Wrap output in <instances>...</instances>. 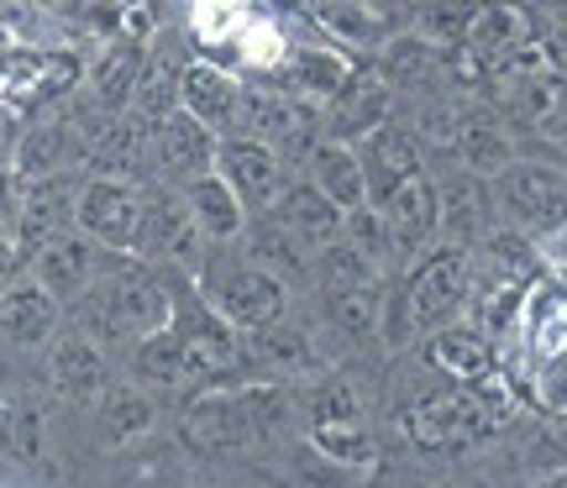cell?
Here are the masks:
<instances>
[{
	"label": "cell",
	"mask_w": 567,
	"mask_h": 488,
	"mask_svg": "<svg viewBox=\"0 0 567 488\" xmlns=\"http://www.w3.org/2000/svg\"><path fill=\"white\" fill-rule=\"evenodd\" d=\"M494 415H499V384H478L473 394L442 388V394H425V399L405 405V430L425 447H442V442L478 436L484 426H494Z\"/></svg>",
	"instance_id": "6da1fadb"
},
{
	"label": "cell",
	"mask_w": 567,
	"mask_h": 488,
	"mask_svg": "<svg viewBox=\"0 0 567 488\" xmlns=\"http://www.w3.org/2000/svg\"><path fill=\"white\" fill-rule=\"evenodd\" d=\"M90 325H95L101 336H137V342H147V336L168 331V294H163L153 279L126 273V279H116V284L95 300Z\"/></svg>",
	"instance_id": "7a4b0ae2"
},
{
	"label": "cell",
	"mask_w": 567,
	"mask_h": 488,
	"mask_svg": "<svg viewBox=\"0 0 567 488\" xmlns=\"http://www.w3.org/2000/svg\"><path fill=\"white\" fill-rule=\"evenodd\" d=\"M467 284H473V268H467V252L463 247H442L431 263L415 273V284H410V321L431 331V325H442L452 310H463L467 300Z\"/></svg>",
	"instance_id": "3957f363"
},
{
	"label": "cell",
	"mask_w": 567,
	"mask_h": 488,
	"mask_svg": "<svg viewBox=\"0 0 567 488\" xmlns=\"http://www.w3.org/2000/svg\"><path fill=\"white\" fill-rule=\"evenodd\" d=\"M499 200L530 231H551V226L567 221V184L551 168H536V163H509L499 174Z\"/></svg>",
	"instance_id": "277c9868"
},
{
	"label": "cell",
	"mask_w": 567,
	"mask_h": 488,
	"mask_svg": "<svg viewBox=\"0 0 567 488\" xmlns=\"http://www.w3.org/2000/svg\"><path fill=\"white\" fill-rule=\"evenodd\" d=\"M74 221L105 247H137V231H142V195L126 189L116 179H101L90 184L74 205Z\"/></svg>",
	"instance_id": "5b68a950"
},
{
	"label": "cell",
	"mask_w": 567,
	"mask_h": 488,
	"mask_svg": "<svg viewBox=\"0 0 567 488\" xmlns=\"http://www.w3.org/2000/svg\"><path fill=\"white\" fill-rule=\"evenodd\" d=\"M184 436H189L195 447H205V451H226V447H247V442H258L243 388H237V394H205V399H195L189 415H184Z\"/></svg>",
	"instance_id": "8992f818"
},
{
	"label": "cell",
	"mask_w": 567,
	"mask_h": 488,
	"mask_svg": "<svg viewBox=\"0 0 567 488\" xmlns=\"http://www.w3.org/2000/svg\"><path fill=\"white\" fill-rule=\"evenodd\" d=\"M216 305H221L226 321L264 331V325H274L284 315V284L264 268H237V273H226L216 284Z\"/></svg>",
	"instance_id": "52a82bcc"
},
{
	"label": "cell",
	"mask_w": 567,
	"mask_h": 488,
	"mask_svg": "<svg viewBox=\"0 0 567 488\" xmlns=\"http://www.w3.org/2000/svg\"><path fill=\"white\" fill-rule=\"evenodd\" d=\"M221 174L226 189L247 205H268L279 195V153L268 143H252V137L221 143Z\"/></svg>",
	"instance_id": "ba28073f"
},
{
	"label": "cell",
	"mask_w": 567,
	"mask_h": 488,
	"mask_svg": "<svg viewBox=\"0 0 567 488\" xmlns=\"http://www.w3.org/2000/svg\"><path fill=\"white\" fill-rule=\"evenodd\" d=\"M179 101H184V116L200 126H221L237 116V105H243V90L226 80L221 69H210V63H189L179 69Z\"/></svg>",
	"instance_id": "9c48e42d"
},
{
	"label": "cell",
	"mask_w": 567,
	"mask_h": 488,
	"mask_svg": "<svg viewBox=\"0 0 567 488\" xmlns=\"http://www.w3.org/2000/svg\"><path fill=\"white\" fill-rule=\"evenodd\" d=\"M137 247H147V252H168V258H189V247H195V221H189L184 195L158 189L153 200H142Z\"/></svg>",
	"instance_id": "30bf717a"
},
{
	"label": "cell",
	"mask_w": 567,
	"mask_h": 488,
	"mask_svg": "<svg viewBox=\"0 0 567 488\" xmlns=\"http://www.w3.org/2000/svg\"><path fill=\"white\" fill-rule=\"evenodd\" d=\"M153 153H158V163L168 168V174H184V179H205V168H210V158H216V147H210V137H205L200 122H189V116H163L158 132H153Z\"/></svg>",
	"instance_id": "8fae6325"
},
{
	"label": "cell",
	"mask_w": 567,
	"mask_h": 488,
	"mask_svg": "<svg viewBox=\"0 0 567 488\" xmlns=\"http://www.w3.org/2000/svg\"><path fill=\"white\" fill-rule=\"evenodd\" d=\"M63 221H69V189H63V179H38L21 189V205H17L21 247L42 252L48 242H59Z\"/></svg>",
	"instance_id": "7c38bea8"
},
{
	"label": "cell",
	"mask_w": 567,
	"mask_h": 488,
	"mask_svg": "<svg viewBox=\"0 0 567 488\" xmlns=\"http://www.w3.org/2000/svg\"><path fill=\"white\" fill-rule=\"evenodd\" d=\"M53 321H59V310H53V294L42 284H11L0 294V331L17 346L48 342V336H53Z\"/></svg>",
	"instance_id": "4fadbf2b"
},
{
	"label": "cell",
	"mask_w": 567,
	"mask_h": 488,
	"mask_svg": "<svg viewBox=\"0 0 567 488\" xmlns=\"http://www.w3.org/2000/svg\"><path fill=\"white\" fill-rule=\"evenodd\" d=\"M279 226L295 237V242H331L337 226H342V210L326 200L316 184H295L279 200Z\"/></svg>",
	"instance_id": "5bb4252c"
},
{
	"label": "cell",
	"mask_w": 567,
	"mask_h": 488,
	"mask_svg": "<svg viewBox=\"0 0 567 488\" xmlns=\"http://www.w3.org/2000/svg\"><path fill=\"white\" fill-rule=\"evenodd\" d=\"M53 384H59L69 399H95L105 388L101 346L84 342V336H59V342H53Z\"/></svg>",
	"instance_id": "9a60e30c"
},
{
	"label": "cell",
	"mask_w": 567,
	"mask_h": 488,
	"mask_svg": "<svg viewBox=\"0 0 567 488\" xmlns=\"http://www.w3.org/2000/svg\"><path fill=\"white\" fill-rule=\"evenodd\" d=\"M389 116V84L363 74L358 84H342L337 95V116H331V132L337 137H373Z\"/></svg>",
	"instance_id": "2e32d148"
},
{
	"label": "cell",
	"mask_w": 567,
	"mask_h": 488,
	"mask_svg": "<svg viewBox=\"0 0 567 488\" xmlns=\"http://www.w3.org/2000/svg\"><path fill=\"white\" fill-rule=\"evenodd\" d=\"M368 174H373V184H379L384 195H394L405 179H415V174H421V153L410 143V132L379 126V132L368 137ZM368 174H363V184H368Z\"/></svg>",
	"instance_id": "e0dca14e"
},
{
	"label": "cell",
	"mask_w": 567,
	"mask_h": 488,
	"mask_svg": "<svg viewBox=\"0 0 567 488\" xmlns=\"http://www.w3.org/2000/svg\"><path fill=\"white\" fill-rule=\"evenodd\" d=\"M310 174H316V189H321L326 200L337 205V210H358L363 205V163L352 158L342 143H321L316 153H310Z\"/></svg>",
	"instance_id": "ac0fdd59"
},
{
	"label": "cell",
	"mask_w": 567,
	"mask_h": 488,
	"mask_svg": "<svg viewBox=\"0 0 567 488\" xmlns=\"http://www.w3.org/2000/svg\"><path fill=\"white\" fill-rule=\"evenodd\" d=\"M389 221H394V242L400 247H421L436 231V189L431 179H405L389 195Z\"/></svg>",
	"instance_id": "d6986e66"
},
{
	"label": "cell",
	"mask_w": 567,
	"mask_h": 488,
	"mask_svg": "<svg viewBox=\"0 0 567 488\" xmlns=\"http://www.w3.org/2000/svg\"><path fill=\"white\" fill-rule=\"evenodd\" d=\"M184 205H189L195 231H205V237H231V231L243 226V200H237L221 179H210V174H205V179H189Z\"/></svg>",
	"instance_id": "ffe728a7"
},
{
	"label": "cell",
	"mask_w": 567,
	"mask_h": 488,
	"mask_svg": "<svg viewBox=\"0 0 567 488\" xmlns=\"http://www.w3.org/2000/svg\"><path fill=\"white\" fill-rule=\"evenodd\" d=\"M247 116V126L258 132V137H300L305 126H310V111L300 105V95H274V90H252V95H243V105H237ZM252 137V143H258Z\"/></svg>",
	"instance_id": "44dd1931"
},
{
	"label": "cell",
	"mask_w": 567,
	"mask_h": 488,
	"mask_svg": "<svg viewBox=\"0 0 567 488\" xmlns=\"http://www.w3.org/2000/svg\"><path fill=\"white\" fill-rule=\"evenodd\" d=\"M90 279V247L80 237H59L38 252V284L48 294H74Z\"/></svg>",
	"instance_id": "7402d4cb"
},
{
	"label": "cell",
	"mask_w": 567,
	"mask_h": 488,
	"mask_svg": "<svg viewBox=\"0 0 567 488\" xmlns=\"http://www.w3.org/2000/svg\"><path fill=\"white\" fill-rule=\"evenodd\" d=\"M452 143L467 158V168H484V174H505L509 168V137L488 116H463L452 126Z\"/></svg>",
	"instance_id": "603a6c76"
},
{
	"label": "cell",
	"mask_w": 567,
	"mask_h": 488,
	"mask_svg": "<svg viewBox=\"0 0 567 488\" xmlns=\"http://www.w3.org/2000/svg\"><path fill=\"white\" fill-rule=\"evenodd\" d=\"M132 101H137V122L174 116V101H179V63L168 59V53H153V63H142Z\"/></svg>",
	"instance_id": "cb8c5ba5"
},
{
	"label": "cell",
	"mask_w": 567,
	"mask_h": 488,
	"mask_svg": "<svg viewBox=\"0 0 567 488\" xmlns=\"http://www.w3.org/2000/svg\"><path fill=\"white\" fill-rule=\"evenodd\" d=\"M142 132H147V122H137V116L111 122L101 137L90 143V163H95V168H105V174H137V168H142V143H147Z\"/></svg>",
	"instance_id": "d4e9b609"
},
{
	"label": "cell",
	"mask_w": 567,
	"mask_h": 488,
	"mask_svg": "<svg viewBox=\"0 0 567 488\" xmlns=\"http://www.w3.org/2000/svg\"><path fill=\"white\" fill-rule=\"evenodd\" d=\"M137 74H142L137 48H116V53H105V59L95 63V74H90L95 105H101V111H122V105L132 101V90H137Z\"/></svg>",
	"instance_id": "484cf974"
},
{
	"label": "cell",
	"mask_w": 567,
	"mask_h": 488,
	"mask_svg": "<svg viewBox=\"0 0 567 488\" xmlns=\"http://www.w3.org/2000/svg\"><path fill=\"white\" fill-rule=\"evenodd\" d=\"M101 430L105 442H137V436H147L153 430V405H147V394H137V388H111L101 399Z\"/></svg>",
	"instance_id": "4316f807"
},
{
	"label": "cell",
	"mask_w": 567,
	"mask_h": 488,
	"mask_svg": "<svg viewBox=\"0 0 567 488\" xmlns=\"http://www.w3.org/2000/svg\"><path fill=\"white\" fill-rule=\"evenodd\" d=\"M137 373H147L153 384H184L189 378V352H184L179 331H158L137 346Z\"/></svg>",
	"instance_id": "83f0119b"
},
{
	"label": "cell",
	"mask_w": 567,
	"mask_h": 488,
	"mask_svg": "<svg viewBox=\"0 0 567 488\" xmlns=\"http://www.w3.org/2000/svg\"><path fill=\"white\" fill-rule=\"evenodd\" d=\"M526 38V21H520V11H473V27H467V42H473V53H478V63L499 59L505 48H515V42Z\"/></svg>",
	"instance_id": "f1b7e54d"
},
{
	"label": "cell",
	"mask_w": 567,
	"mask_h": 488,
	"mask_svg": "<svg viewBox=\"0 0 567 488\" xmlns=\"http://www.w3.org/2000/svg\"><path fill=\"white\" fill-rule=\"evenodd\" d=\"M431 363H442L446 373H463V378H478L488 367V346H484V336H473V331H442V336L431 342Z\"/></svg>",
	"instance_id": "f546056e"
},
{
	"label": "cell",
	"mask_w": 567,
	"mask_h": 488,
	"mask_svg": "<svg viewBox=\"0 0 567 488\" xmlns=\"http://www.w3.org/2000/svg\"><path fill=\"white\" fill-rule=\"evenodd\" d=\"M505 95L499 101L520 116V122H542L557 111V74H530V80H505L499 84Z\"/></svg>",
	"instance_id": "4dcf8cb0"
},
{
	"label": "cell",
	"mask_w": 567,
	"mask_h": 488,
	"mask_svg": "<svg viewBox=\"0 0 567 488\" xmlns=\"http://www.w3.org/2000/svg\"><path fill=\"white\" fill-rule=\"evenodd\" d=\"M379 69H384V80L415 84V80H425V74L436 69V53H431V42H421V38H400V42H389L384 48Z\"/></svg>",
	"instance_id": "1f68e13d"
},
{
	"label": "cell",
	"mask_w": 567,
	"mask_h": 488,
	"mask_svg": "<svg viewBox=\"0 0 567 488\" xmlns=\"http://www.w3.org/2000/svg\"><path fill=\"white\" fill-rule=\"evenodd\" d=\"M331 321L342 325L347 336H368L379 325V289L363 284V289H342L331 294Z\"/></svg>",
	"instance_id": "d6a6232c"
},
{
	"label": "cell",
	"mask_w": 567,
	"mask_h": 488,
	"mask_svg": "<svg viewBox=\"0 0 567 488\" xmlns=\"http://www.w3.org/2000/svg\"><path fill=\"white\" fill-rule=\"evenodd\" d=\"M316 447L337 463V468H358V463H373L379 447L368 430H352V426H316Z\"/></svg>",
	"instance_id": "836d02e7"
},
{
	"label": "cell",
	"mask_w": 567,
	"mask_h": 488,
	"mask_svg": "<svg viewBox=\"0 0 567 488\" xmlns=\"http://www.w3.org/2000/svg\"><path fill=\"white\" fill-rule=\"evenodd\" d=\"M321 279H326V289H331V294H342V289H363V284H373V263H368L352 242H347V247H326Z\"/></svg>",
	"instance_id": "e575fe53"
},
{
	"label": "cell",
	"mask_w": 567,
	"mask_h": 488,
	"mask_svg": "<svg viewBox=\"0 0 567 488\" xmlns=\"http://www.w3.org/2000/svg\"><path fill=\"white\" fill-rule=\"evenodd\" d=\"M289 84H295L300 95H342L347 69L337 59H326V53H305V59L289 69Z\"/></svg>",
	"instance_id": "d590c367"
},
{
	"label": "cell",
	"mask_w": 567,
	"mask_h": 488,
	"mask_svg": "<svg viewBox=\"0 0 567 488\" xmlns=\"http://www.w3.org/2000/svg\"><path fill=\"white\" fill-rule=\"evenodd\" d=\"M436 221H446L452 237H473L478 221H484V210H478V195H473V184H452L442 200H436Z\"/></svg>",
	"instance_id": "8d00e7d4"
},
{
	"label": "cell",
	"mask_w": 567,
	"mask_h": 488,
	"mask_svg": "<svg viewBox=\"0 0 567 488\" xmlns=\"http://www.w3.org/2000/svg\"><path fill=\"white\" fill-rule=\"evenodd\" d=\"M59 147H63V132L59 126H38L27 143H21V158H17V168H21V179H32L38 184L53 163H59Z\"/></svg>",
	"instance_id": "74e56055"
},
{
	"label": "cell",
	"mask_w": 567,
	"mask_h": 488,
	"mask_svg": "<svg viewBox=\"0 0 567 488\" xmlns=\"http://www.w3.org/2000/svg\"><path fill=\"white\" fill-rule=\"evenodd\" d=\"M0 447L11 451L17 463H38V457H42V415H38V409H21L17 405V420L6 426Z\"/></svg>",
	"instance_id": "f35d334b"
},
{
	"label": "cell",
	"mask_w": 567,
	"mask_h": 488,
	"mask_svg": "<svg viewBox=\"0 0 567 488\" xmlns=\"http://www.w3.org/2000/svg\"><path fill=\"white\" fill-rule=\"evenodd\" d=\"M316 426H358V388H347V384H326L316 388Z\"/></svg>",
	"instance_id": "ab89813d"
},
{
	"label": "cell",
	"mask_w": 567,
	"mask_h": 488,
	"mask_svg": "<svg viewBox=\"0 0 567 488\" xmlns=\"http://www.w3.org/2000/svg\"><path fill=\"white\" fill-rule=\"evenodd\" d=\"M252 252H258V258H268V263L289 268V273H300V268H305L300 242H295V237H289L284 226H264V231L252 237Z\"/></svg>",
	"instance_id": "60d3db41"
},
{
	"label": "cell",
	"mask_w": 567,
	"mask_h": 488,
	"mask_svg": "<svg viewBox=\"0 0 567 488\" xmlns=\"http://www.w3.org/2000/svg\"><path fill=\"white\" fill-rule=\"evenodd\" d=\"M421 27L431 32V38H442V42H463L467 27H473V11H467V6H425Z\"/></svg>",
	"instance_id": "b9f144b4"
},
{
	"label": "cell",
	"mask_w": 567,
	"mask_h": 488,
	"mask_svg": "<svg viewBox=\"0 0 567 488\" xmlns=\"http://www.w3.org/2000/svg\"><path fill=\"white\" fill-rule=\"evenodd\" d=\"M347 226H352V247H358L363 258H379V252H389V231H384V221H379L373 210H363V205H358V210L347 216Z\"/></svg>",
	"instance_id": "7bdbcfd3"
},
{
	"label": "cell",
	"mask_w": 567,
	"mask_h": 488,
	"mask_svg": "<svg viewBox=\"0 0 567 488\" xmlns=\"http://www.w3.org/2000/svg\"><path fill=\"white\" fill-rule=\"evenodd\" d=\"M258 352H264V357H274V363H289V367L310 363L300 331H264V336H258Z\"/></svg>",
	"instance_id": "ee69618b"
},
{
	"label": "cell",
	"mask_w": 567,
	"mask_h": 488,
	"mask_svg": "<svg viewBox=\"0 0 567 488\" xmlns=\"http://www.w3.org/2000/svg\"><path fill=\"white\" fill-rule=\"evenodd\" d=\"M326 27H337L342 38H373V17H363L358 6H316Z\"/></svg>",
	"instance_id": "f6af8a7d"
},
{
	"label": "cell",
	"mask_w": 567,
	"mask_h": 488,
	"mask_svg": "<svg viewBox=\"0 0 567 488\" xmlns=\"http://www.w3.org/2000/svg\"><path fill=\"white\" fill-rule=\"evenodd\" d=\"M305 488H358V473H347V468H316V473H305Z\"/></svg>",
	"instance_id": "bcb514c9"
},
{
	"label": "cell",
	"mask_w": 567,
	"mask_h": 488,
	"mask_svg": "<svg viewBox=\"0 0 567 488\" xmlns=\"http://www.w3.org/2000/svg\"><path fill=\"white\" fill-rule=\"evenodd\" d=\"M11 279H17V252H11V247L0 242V294L11 289Z\"/></svg>",
	"instance_id": "7dc6e473"
},
{
	"label": "cell",
	"mask_w": 567,
	"mask_h": 488,
	"mask_svg": "<svg viewBox=\"0 0 567 488\" xmlns=\"http://www.w3.org/2000/svg\"><path fill=\"white\" fill-rule=\"evenodd\" d=\"M11 420H17V399H11V394H0V436H6Z\"/></svg>",
	"instance_id": "c3c4849f"
},
{
	"label": "cell",
	"mask_w": 567,
	"mask_h": 488,
	"mask_svg": "<svg viewBox=\"0 0 567 488\" xmlns=\"http://www.w3.org/2000/svg\"><path fill=\"white\" fill-rule=\"evenodd\" d=\"M547 488H567V473H563V478H551V484Z\"/></svg>",
	"instance_id": "681fc988"
}]
</instances>
